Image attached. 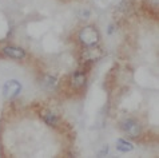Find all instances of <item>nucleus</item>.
I'll return each mask as SVG.
<instances>
[{"label": "nucleus", "instance_id": "obj_8", "mask_svg": "<svg viewBox=\"0 0 159 158\" xmlns=\"http://www.w3.org/2000/svg\"><path fill=\"white\" fill-rule=\"evenodd\" d=\"M116 149L122 153H129L131 150H134V145H132L130 141H127L125 138H120L116 141Z\"/></svg>", "mask_w": 159, "mask_h": 158}, {"label": "nucleus", "instance_id": "obj_1", "mask_svg": "<svg viewBox=\"0 0 159 158\" xmlns=\"http://www.w3.org/2000/svg\"><path fill=\"white\" fill-rule=\"evenodd\" d=\"M99 39H100L99 31L94 27V26H86V27H83L78 34L79 43L84 47L98 44Z\"/></svg>", "mask_w": 159, "mask_h": 158}, {"label": "nucleus", "instance_id": "obj_2", "mask_svg": "<svg viewBox=\"0 0 159 158\" xmlns=\"http://www.w3.org/2000/svg\"><path fill=\"white\" fill-rule=\"evenodd\" d=\"M103 56H104L103 48H100L95 44V46H88V47L83 48L82 54H80V59H82V62H84V63H92V62L100 60Z\"/></svg>", "mask_w": 159, "mask_h": 158}, {"label": "nucleus", "instance_id": "obj_3", "mask_svg": "<svg viewBox=\"0 0 159 158\" xmlns=\"http://www.w3.org/2000/svg\"><path fill=\"white\" fill-rule=\"evenodd\" d=\"M120 129L127 137L130 138H138L142 134V126L139 125V122L132 118H127L120 123Z\"/></svg>", "mask_w": 159, "mask_h": 158}, {"label": "nucleus", "instance_id": "obj_6", "mask_svg": "<svg viewBox=\"0 0 159 158\" xmlns=\"http://www.w3.org/2000/svg\"><path fill=\"white\" fill-rule=\"evenodd\" d=\"M40 117H42V119L51 127H58L61 123V119H60V117L58 115V114L48 110V109H43V110H40Z\"/></svg>", "mask_w": 159, "mask_h": 158}, {"label": "nucleus", "instance_id": "obj_5", "mask_svg": "<svg viewBox=\"0 0 159 158\" xmlns=\"http://www.w3.org/2000/svg\"><path fill=\"white\" fill-rule=\"evenodd\" d=\"M2 52H3L4 56H7V58L16 59V60H21L27 56V54H25V51L23 48L17 47V46H4L2 48Z\"/></svg>", "mask_w": 159, "mask_h": 158}, {"label": "nucleus", "instance_id": "obj_4", "mask_svg": "<svg viewBox=\"0 0 159 158\" xmlns=\"http://www.w3.org/2000/svg\"><path fill=\"white\" fill-rule=\"evenodd\" d=\"M20 91H21V85L19 81H15V79L8 81L6 85L3 86V95H4V98H7V99L15 98V96L20 94Z\"/></svg>", "mask_w": 159, "mask_h": 158}, {"label": "nucleus", "instance_id": "obj_7", "mask_svg": "<svg viewBox=\"0 0 159 158\" xmlns=\"http://www.w3.org/2000/svg\"><path fill=\"white\" fill-rule=\"evenodd\" d=\"M87 82V74L84 71H75L71 77V85L74 87H76V89H82L83 86L86 85Z\"/></svg>", "mask_w": 159, "mask_h": 158}, {"label": "nucleus", "instance_id": "obj_9", "mask_svg": "<svg viewBox=\"0 0 159 158\" xmlns=\"http://www.w3.org/2000/svg\"><path fill=\"white\" fill-rule=\"evenodd\" d=\"M42 83L44 85V87H47V89H52V87L56 86V83H58V79H56L55 77H52V75H46Z\"/></svg>", "mask_w": 159, "mask_h": 158}]
</instances>
